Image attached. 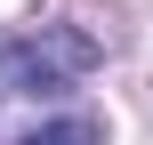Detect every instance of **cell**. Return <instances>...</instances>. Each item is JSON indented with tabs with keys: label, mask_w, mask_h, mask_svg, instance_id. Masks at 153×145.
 Returning a JSON list of instances; mask_svg holds the SVG:
<instances>
[{
	"label": "cell",
	"mask_w": 153,
	"mask_h": 145,
	"mask_svg": "<svg viewBox=\"0 0 153 145\" xmlns=\"http://www.w3.org/2000/svg\"><path fill=\"white\" fill-rule=\"evenodd\" d=\"M81 65H89V40H48V48L40 40H8L0 48V81H24L32 97L65 89V73H81Z\"/></svg>",
	"instance_id": "6da1fadb"
},
{
	"label": "cell",
	"mask_w": 153,
	"mask_h": 145,
	"mask_svg": "<svg viewBox=\"0 0 153 145\" xmlns=\"http://www.w3.org/2000/svg\"><path fill=\"white\" fill-rule=\"evenodd\" d=\"M24 145H97V137H89L81 121H56V129H32V137H24Z\"/></svg>",
	"instance_id": "7a4b0ae2"
}]
</instances>
